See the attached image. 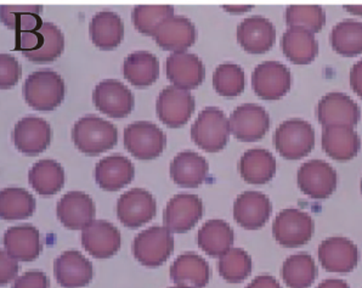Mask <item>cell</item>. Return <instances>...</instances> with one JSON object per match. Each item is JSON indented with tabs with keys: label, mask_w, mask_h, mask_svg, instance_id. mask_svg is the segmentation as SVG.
<instances>
[{
	"label": "cell",
	"mask_w": 362,
	"mask_h": 288,
	"mask_svg": "<svg viewBox=\"0 0 362 288\" xmlns=\"http://www.w3.org/2000/svg\"><path fill=\"white\" fill-rule=\"evenodd\" d=\"M15 49L33 62H52L65 50V35L57 25L43 22L37 30L18 33Z\"/></svg>",
	"instance_id": "6da1fadb"
},
{
	"label": "cell",
	"mask_w": 362,
	"mask_h": 288,
	"mask_svg": "<svg viewBox=\"0 0 362 288\" xmlns=\"http://www.w3.org/2000/svg\"><path fill=\"white\" fill-rule=\"evenodd\" d=\"M72 139L76 147L84 155L99 156L116 146L118 130L101 117L88 115L74 123Z\"/></svg>",
	"instance_id": "7a4b0ae2"
},
{
	"label": "cell",
	"mask_w": 362,
	"mask_h": 288,
	"mask_svg": "<svg viewBox=\"0 0 362 288\" xmlns=\"http://www.w3.org/2000/svg\"><path fill=\"white\" fill-rule=\"evenodd\" d=\"M22 93L30 108L37 111H52L65 99V82L55 71L40 69L27 77Z\"/></svg>",
	"instance_id": "3957f363"
},
{
	"label": "cell",
	"mask_w": 362,
	"mask_h": 288,
	"mask_svg": "<svg viewBox=\"0 0 362 288\" xmlns=\"http://www.w3.org/2000/svg\"><path fill=\"white\" fill-rule=\"evenodd\" d=\"M315 139L314 128L309 122L291 118L277 127L272 142L281 157L298 161L310 154L315 146Z\"/></svg>",
	"instance_id": "277c9868"
},
{
	"label": "cell",
	"mask_w": 362,
	"mask_h": 288,
	"mask_svg": "<svg viewBox=\"0 0 362 288\" xmlns=\"http://www.w3.org/2000/svg\"><path fill=\"white\" fill-rule=\"evenodd\" d=\"M230 134V121L218 108H204L191 127L192 142L209 154L223 150L229 142Z\"/></svg>",
	"instance_id": "5b68a950"
},
{
	"label": "cell",
	"mask_w": 362,
	"mask_h": 288,
	"mask_svg": "<svg viewBox=\"0 0 362 288\" xmlns=\"http://www.w3.org/2000/svg\"><path fill=\"white\" fill-rule=\"evenodd\" d=\"M173 250L174 237L165 226H151L134 238V257L144 267H160L168 260Z\"/></svg>",
	"instance_id": "8992f818"
},
{
	"label": "cell",
	"mask_w": 362,
	"mask_h": 288,
	"mask_svg": "<svg viewBox=\"0 0 362 288\" xmlns=\"http://www.w3.org/2000/svg\"><path fill=\"white\" fill-rule=\"evenodd\" d=\"M314 220L297 208L284 209L272 223V236L281 246L297 248L306 245L314 235Z\"/></svg>",
	"instance_id": "52a82bcc"
},
{
	"label": "cell",
	"mask_w": 362,
	"mask_h": 288,
	"mask_svg": "<svg viewBox=\"0 0 362 288\" xmlns=\"http://www.w3.org/2000/svg\"><path fill=\"white\" fill-rule=\"evenodd\" d=\"M127 150L135 159L150 161L160 157L167 145V137L160 127L150 122H134L123 134Z\"/></svg>",
	"instance_id": "ba28073f"
},
{
	"label": "cell",
	"mask_w": 362,
	"mask_h": 288,
	"mask_svg": "<svg viewBox=\"0 0 362 288\" xmlns=\"http://www.w3.org/2000/svg\"><path fill=\"white\" fill-rule=\"evenodd\" d=\"M298 188L313 200L331 197L337 189L336 169L322 159H311L303 163L297 173Z\"/></svg>",
	"instance_id": "9c48e42d"
},
{
	"label": "cell",
	"mask_w": 362,
	"mask_h": 288,
	"mask_svg": "<svg viewBox=\"0 0 362 288\" xmlns=\"http://www.w3.org/2000/svg\"><path fill=\"white\" fill-rule=\"evenodd\" d=\"M252 86L260 99L280 100L291 91L292 74L280 61H264L252 74Z\"/></svg>",
	"instance_id": "30bf717a"
},
{
	"label": "cell",
	"mask_w": 362,
	"mask_h": 288,
	"mask_svg": "<svg viewBox=\"0 0 362 288\" xmlns=\"http://www.w3.org/2000/svg\"><path fill=\"white\" fill-rule=\"evenodd\" d=\"M194 96L189 91L174 86L164 88L156 103L158 120L169 128H180L185 125L194 115Z\"/></svg>",
	"instance_id": "8fae6325"
},
{
	"label": "cell",
	"mask_w": 362,
	"mask_h": 288,
	"mask_svg": "<svg viewBox=\"0 0 362 288\" xmlns=\"http://www.w3.org/2000/svg\"><path fill=\"white\" fill-rule=\"evenodd\" d=\"M230 129L235 138L253 142L265 137L270 128V116L257 103H243L230 115Z\"/></svg>",
	"instance_id": "7c38bea8"
},
{
	"label": "cell",
	"mask_w": 362,
	"mask_h": 288,
	"mask_svg": "<svg viewBox=\"0 0 362 288\" xmlns=\"http://www.w3.org/2000/svg\"><path fill=\"white\" fill-rule=\"evenodd\" d=\"M157 203L153 196L144 189H132L122 195L117 202V217L130 229H138L155 218Z\"/></svg>",
	"instance_id": "4fadbf2b"
},
{
	"label": "cell",
	"mask_w": 362,
	"mask_h": 288,
	"mask_svg": "<svg viewBox=\"0 0 362 288\" xmlns=\"http://www.w3.org/2000/svg\"><path fill=\"white\" fill-rule=\"evenodd\" d=\"M93 103L101 113L111 118H125L134 108L133 93L117 79H105L93 93Z\"/></svg>",
	"instance_id": "5bb4252c"
},
{
	"label": "cell",
	"mask_w": 362,
	"mask_h": 288,
	"mask_svg": "<svg viewBox=\"0 0 362 288\" xmlns=\"http://www.w3.org/2000/svg\"><path fill=\"white\" fill-rule=\"evenodd\" d=\"M317 257L325 270L337 274H348L358 267V246L349 238L341 236L328 237L321 242Z\"/></svg>",
	"instance_id": "9a60e30c"
},
{
	"label": "cell",
	"mask_w": 362,
	"mask_h": 288,
	"mask_svg": "<svg viewBox=\"0 0 362 288\" xmlns=\"http://www.w3.org/2000/svg\"><path fill=\"white\" fill-rule=\"evenodd\" d=\"M317 120L322 127L345 125L355 127L361 118L358 103L343 93H328L320 100L316 108Z\"/></svg>",
	"instance_id": "2e32d148"
},
{
	"label": "cell",
	"mask_w": 362,
	"mask_h": 288,
	"mask_svg": "<svg viewBox=\"0 0 362 288\" xmlns=\"http://www.w3.org/2000/svg\"><path fill=\"white\" fill-rule=\"evenodd\" d=\"M202 215V200L197 195H175L164 209V226L170 233H187L199 223Z\"/></svg>",
	"instance_id": "e0dca14e"
},
{
	"label": "cell",
	"mask_w": 362,
	"mask_h": 288,
	"mask_svg": "<svg viewBox=\"0 0 362 288\" xmlns=\"http://www.w3.org/2000/svg\"><path fill=\"white\" fill-rule=\"evenodd\" d=\"M52 127L39 117H25L16 123L13 132L15 147L23 155L37 156L52 142Z\"/></svg>",
	"instance_id": "ac0fdd59"
},
{
	"label": "cell",
	"mask_w": 362,
	"mask_h": 288,
	"mask_svg": "<svg viewBox=\"0 0 362 288\" xmlns=\"http://www.w3.org/2000/svg\"><path fill=\"white\" fill-rule=\"evenodd\" d=\"M57 214L65 228L84 230L95 221V205L89 195L71 191L57 202Z\"/></svg>",
	"instance_id": "d6986e66"
},
{
	"label": "cell",
	"mask_w": 362,
	"mask_h": 288,
	"mask_svg": "<svg viewBox=\"0 0 362 288\" xmlns=\"http://www.w3.org/2000/svg\"><path fill=\"white\" fill-rule=\"evenodd\" d=\"M169 82L182 91L196 89L206 77V69L199 56L189 52H175L165 61Z\"/></svg>",
	"instance_id": "ffe728a7"
},
{
	"label": "cell",
	"mask_w": 362,
	"mask_h": 288,
	"mask_svg": "<svg viewBox=\"0 0 362 288\" xmlns=\"http://www.w3.org/2000/svg\"><path fill=\"white\" fill-rule=\"evenodd\" d=\"M156 43L167 52H185L196 42L197 30L191 20L184 16H172L164 20L156 28L153 35Z\"/></svg>",
	"instance_id": "44dd1931"
},
{
	"label": "cell",
	"mask_w": 362,
	"mask_h": 288,
	"mask_svg": "<svg viewBox=\"0 0 362 288\" xmlns=\"http://www.w3.org/2000/svg\"><path fill=\"white\" fill-rule=\"evenodd\" d=\"M270 198L258 191H246L233 203V219L246 230L263 228L272 215Z\"/></svg>",
	"instance_id": "7402d4cb"
},
{
	"label": "cell",
	"mask_w": 362,
	"mask_h": 288,
	"mask_svg": "<svg viewBox=\"0 0 362 288\" xmlns=\"http://www.w3.org/2000/svg\"><path fill=\"white\" fill-rule=\"evenodd\" d=\"M236 37L245 52L259 55L269 52L275 44L276 30L267 18L250 16L238 25Z\"/></svg>",
	"instance_id": "603a6c76"
},
{
	"label": "cell",
	"mask_w": 362,
	"mask_h": 288,
	"mask_svg": "<svg viewBox=\"0 0 362 288\" xmlns=\"http://www.w3.org/2000/svg\"><path fill=\"white\" fill-rule=\"evenodd\" d=\"M82 245L88 253L98 259H107L121 250L119 230L106 220H95L82 233Z\"/></svg>",
	"instance_id": "cb8c5ba5"
},
{
	"label": "cell",
	"mask_w": 362,
	"mask_h": 288,
	"mask_svg": "<svg viewBox=\"0 0 362 288\" xmlns=\"http://www.w3.org/2000/svg\"><path fill=\"white\" fill-rule=\"evenodd\" d=\"M93 265L78 250H66L54 262V275L64 288L84 287L93 280Z\"/></svg>",
	"instance_id": "d4e9b609"
},
{
	"label": "cell",
	"mask_w": 362,
	"mask_h": 288,
	"mask_svg": "<svg viewBox=\"0 0 362 288\" xmlns=\"http://www.w3.org/2000/svg\"><path fill=\"white\" fill-rule=\"evenodd\" d=\"M169 172L177 185L194 189L207 179L209 164L207 159L194 151H182L173 159Z\"/></svg>",
	"instance_id": "484cf974"
},
{
	"label": "cell",
	"mask_w": 362,
	"mask_h": 288,
	"mask_svg": "<svg viewBox=\"0 0 362 288\" xmlns=\"http://www.w3.org/2000/svg\"><path fill=\"white\" fill-rule=\"evenodd\" d=\"M322 149L326 155L338 162H348L358 156L361 139L353 127L333 125L322 130Z\"/></svg>",
	"instance_id": "4316f807"
},
{
	"label": "cell",
	"mask_w": 362,
	"mask_h": 288,
	"mask_svg": "<svg viewBox=\"0 0 362 288\" xmlns=\"http://www.w3.org/2000/svg\"><path fill=\"white\" fill-rule=\"evenodd\" d=\"M3 243L5 250L20 262L35 260L43 250L38 229L30 224L8 229Z\"/></svg>",
	"instance_id": "83f0119b"
},
{
	"label": "cell",
	"mask_w": 362,
	"mask_h": 288,
	"mask_svg": "<svg viewBox=\"0 0 362 288\" xmlns=\"http://www.w3.org/2000/svg\"><path fill=\"white\" fill-rule=\"evenodd\" d=\"M135 175V168L124 156H107L95 167L96 184L105 191H118L129 185Z\"/></svg>",
	"instance_id": "f1b7e54d"
},
{
	"label": "cell",
	"mask_w": 362,
	"mask_h": 288,
	"mask_svg": "<svg viewBox=\"0 0 362 288\" xmlns=\"http://www.w3.org/2000/svg\"><path fill=\"white\" fill-rule=\"evenodd\" d=\"M211 276L208 263L199 254L184 253L179 255L170 267V279L177 286L203 288L207 286Z\"/></svg>",
	"instance_id": "f546056e"
},
{
	"label": "cell",
	"mask_w": 362,
	"mask_h": 288,
	"mask_svg": "<svg viewBox=\"0 0 362 288\" xmlns=\"http://www.w3.org/2000/svg\"><path fill=\"white\" fill-rule=\"evenodd\" d=\"M91 42L101 50H113L124 38V23L113 11H100L91 18L89 26Z\"/></svg>",
	"instance_id": "4dcf8cb0"
},
{
	"label": "cell",
	"mask_w": 362,
	"mask_h": 288,
	"mask_svg": "<svg viewBox=\"0 0 362 288\" xmlns=\"http://www.w3.org/2000/svg\"><path fill=\"white\" fill-rule=\"evenodd\" d=\"M238 169L248 184L263 185L275 177L276 159L265 149H250L242 155Z\"/></svg>",
	"instance_id": "1f68e13d"
},
{
	"label": "cell",
	"mask_w": 362,
	"mask_h": 288,
	"mask_svg": "<svg viewBox=\"0 0 362 288\" xmlns=\"http://www.w3.org/2000/svg\"><path fill=\"white\" fill-rule=\"evenodd\" d=\"M281 49L296 65H309L319 54V43L314 33L302 28H288L281 38Z\"/></svg>",
	"instance_id": "d6a6232c"
},
{
	"label": "cell",
	"mask_w": 362,
	"mask_h": 288,
	"mask_svg": "<svg viewBox=\"0 0 362 288\" xmlns=\"http://www.w3.org/2000/svg\"><path fill=\"white\" fill-rule=\"evenodd\" d=\"M160 61L151 52H132L123 62V74L132 86L146 88L160 77Z\"/></svg>",
	"instance_id": "836d02e7"
},
{
	"label": "cell",
	"mask_w": 362,
	"mask_h": 288,
	"mask_svg": "<svg viewBox=\"0 0 362 288\" xmlns=\"http://www.w3.org/2000/svg\"><path fill=\"white\" fill-rule=\"evenodd\" d=\"M235 234L230 224L224 220L211 219L203 224L197 234V245L211 257H221L233 245Z\"/></svg>",
	"instance_id": "e575fe53"
},
{
	"label": "cell",
	"mask_w": 362,
	"mask_h": 288,
	"mask_svg": "<svg viewBox=\"0 0 362 288\" xmlns=\"http://www.w3.org/2000/svg\"><path fill=\"white\" fill-rule=\"evenodd\" d=\"M28 181L37 194L52 196L65 185V171L54 159H42L30 168Z\"/></svg>",
	"instance_id": "d590c367"
},
{
	"label": "cell",
	"mask_w": 362,
	"mask_h": 288,
	"mask_svg": "<svg viewBox=\"0 0 362 288\" xmlns=\"http://www.w3.org/2000/svg\"><path fill=\"white\" fill-rule=\"evenodd\" d=\"M317 267L310 254L289 255L282 264L281 276L289 288H309L317 277Z\"/></svg>",
	"instance_id": "8d00e7d4"
},
{
	"label": "cell",
	"mask_w": 362,
	"mask_h": 288,
	"mask_svg": "<svg viewBox=\"0 0 362 288\" xmlns=\"http://www.w3.org/2000/svg\"><path fill=\"white\" fill-rule=\"evenodd\" d=\"M329 43L339 55L345 57L361 55L362 22L351 18L338 22L331 30Z\"/></svg>",
	"instance_id": "74e56055"
},
{
	"label": "cell",
	"mask_w": 362,
	"mask_h": 288,
	"mask_svg": "<svg viewBox=\"0 0 362 288\" xmlns=\"http://www.w3.org/2000/svg\"><path fill=\"white\" fill-rule=\"evenodd\" d=\"M35 211V200L25 189L8 188L0 194V217L13 221L30 218Z\"/></svg>",
	"instance_id": "f35d334b"
},
{
	"label": "cell",
	"mask_w": 362,
	"mask_h": 288,
	"mask_svg": "<svg viewBox=\"0 0 362 288\" xmlns=\"http://www.w3.org/2000/svg\"><path fill=\"white\" fill-rule=\"evenodd\" d=\"M43 13L42 6H9L3 5L0 10L1 22L16 33L30 32L43 25L40 15Z\"/></svg>",
	"instance_id": "ab89813d"
},
{
	"label": "cell",
	"mask_w": 362,
	"mask_h": 288,
	"mask_svg": "<svg viewBox=\"0 0 362 288\" xmlns=\"http://www.w3.org/2000/svg\"><path fill=\"white\" fill-rule=\"evenodd\" d=\"M214 91L224 98H235L241 95L246 86V76L242 67L225 62L216 67L213 74Z\"/></svg>",
	"instance_id": "60d3db41"
},
{
	"label": "cell",
	"mask_w": 362,
	"mask_h": 288,
	"mask_svg": "<svg viewBox=\"0 0 362 288\" xmlns=\"http://www.w3.org/2000/svg\"><path fill=\"white\" fill-rule=\"evenodd\" d=\"M286 23L288 28H302L317 33L326 23V13L319 5H292L286 9Z\"/></svg>",
	"instance_id": "b9f144b4"
},
{
	"label": "cell",
	"mask_w": 362,
	"mask_h": 288,
	"mask_svg": "<svg viewBox=\"0 0 362 288\" xmlns=\"http://www.w3.org/2000/svg\"><path fill=\"white\" fill-rule=\"evenodd\" d=\"M218 270L226 282L240 284L252 272V258L242 248H231L219 257Z\"/></svg>",
	"instance_id": "7bdbcfd3"
},
{
	"label": "cell",
	"mask_w": 362,
	"mask_h": 288,
	"mask_svg": "<svg viewBox=\"0 0 362 288\" xmlns=\"http://www.w3.org/2000/svg\"><path fill=\"white\" fill-rule=\"evenodd\" d=\"M174 16V8L169 5H141L135 6L132 13L134 27L145 35H153L156 28L167 18Z\"/></svg>",
	"instance_id": "ee69618b"
},
{
	"label": "cell",
	"mask_w": 362,
	"mask_h": 288,
	"mask_svg": "<svg viewBox=\"0 0 362 288\" xmlns=\"http://www.w3.org/2000/svg\"><path fill=\"white\" fill-rule=\"evenodd\" d=\"M21 65L13 56L9 54L0 55V88L3 91L16 86L21 78Z\"/></svg>",
	"instance_id": "f6af8a7d"
},
{
	"label": "cell",
	"mask_w": 362,
	"mask_h": 288,
	"mask_svg": "<svg viewBox=\"0 0 362 288\" xmlns=\"http://www.w3.org/2000/svg\"><path fill=\"white\" fill-rule=\"evenodd\" d=\"M13 288H49L48 276L43 271H27L15 280Z\"/></svg>",
	"instance_id": "bcb514c9"
},
{
	"label": "cell",
	"mask_w": 362,
	"mask_h": 288,
	"mask_svg": "<svg viewBox=\"0 0 362 288\" xmlns=\"http://www.w3.org/2000/svg\"><path fill=\"white\" fill-rule=\"evenodd\" d=\"M18 260L13 258L6 250L0 252V282L6 284L16 279L18 274Z\"/></svg>",
	"instance_id": "7dc6e473"
},
{
	"label": "cell",
	"mask_w": 362,
	"mask_h": 288,
	"mask_svg": "<svg viewBox=\"0 0 362 288\" xmlns=\"http://www.w3.org/2000/svg\"><path fill=\"white\" fill-rule=\"evenodd\" d=\"M349 83L351 91L362 99V59L350 69Z\"/></svg>",
	"instance_id": "c3c4849f"
},
{
	"label": "cell",
	"mask_w": 362,
	"mask_h": 288,
	"mask_svg": "<svg viewBox=\"0 0 362 288\" xmlns=\"http://www.w3.org/2000/svg\"><path fill=\"white\" fill-rule=\"evenodd\" d=\"M247 288H282L280 282L272 275H260L255 277Z\"/></svg>",
	"instance_id": "681fc988"
},
{
	"label": "cell",
	"mask_w": 362,
	"mask_h": 288,
	"mask_svg": "<svg viewBox=\"0 0 362 288\" xmlns=\"http://www.w3.org/2000/svg\"><path fill=\"white\" fill-rule=\"evenodd\" d=\"M316 288H350V286L344 280L327 279L322 281Z\"/></svg>",
	"instance_id": "f907efd6"
},
{
	"label": "cell",
	"mask_w": 362,
	"mask_h": 288,
	"mask_svg": "<svg viewBox=\"0 0 362 288\" xmlns=\"http://www.w3.org/2000/svg\"><path fill=\"white\" fill-rule=\"evenodd\" d=\"M223 9L230 13H243L253 9V6H233V5H225V6H223Z\"/></svg>",
	"instance_id": "816d5d0a"
},
{
	"label": "cell",
	"mask_w": 362,
	"mask_h": 288,
	"mask_svg": "<svg viewBox=\"0 0 362 288\" xmlns=\"http://www.w3.org/2000/svg\"><path fill=\"white\" fill-rule=\"evenodd\" d=\"M344 9L351 15H356V16L362 18V5H345Z\"/></svg>",
	"instance_id": "f5cc1de1"
},
{
	"label": "cell",
	"mask_w": 362,
	"mask_h": 288,
	"mask_svg": "<svg viewBox=\"0 0 362 288\" xmlns=\"http://www.w3.org/2000/svg\"><path fill=\"white\" fill-rule=\"evenodd\" d=\"M170 288H191V287H186V286H175V287H170Z\"/></svg>",
	"instance_id": "db71d44e"
},
{
	"label": "cell",
	"mask_w": 362,
	"mask_h": 288,
	"mask_svg": "<svg viewBox=\"0 0 362 288\" xmlns=\"http://www.w3.org/2000/svg\"><path fill=\"white\" fill-rule=\"evenodd\" d=\"M360 188H361V194H362V180H361V185H360Z\"/></svg>",
	"instance_id": "11a10c76"
}]
</instances>
